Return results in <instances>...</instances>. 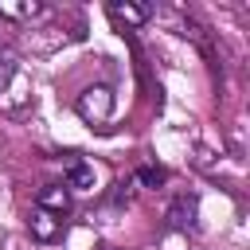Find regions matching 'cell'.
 I'll use <instances>...</instances> for the list:
<instances>
[{
    "mask_svg": "<svg viewBox=\"0 0 250 250\" xmlns=\"http://www.w3.org/2000/svg\"><path fill=\"white\" fill-rule=\"evenodd\" d=\"M94 250H113V246H109V242H98V246H94Z\"/></svg>",
    "mask_w": 250,
    "mask_h": 250,
    "instance_id": "30bf717a",
    "label": "cell"
},
{
    "mask_svg": "<svg viewBox=\"0 0 250 250\" xmlns=\"http://www.w3.org/2000/svg\"><path fill=\"white\" fill-rule=\"evenodd\" d=\"M74 109H78V117L90 121V125L109 121V113H113V94H109V86H90V90H82L78 102H74Z\"/></svg>",
    "mask_w": 250,
    "mask_h": 250,
    "instance_id": "6da1fadb",
    "label": "cell"
},
{
    "mask_svg": "<svg viewBox=\"0 0 250 250\" xmlns=\"http://www.w3.org/2000/svg\"><path fill=\"white\" fill-rule=\"evenodd\" d=\"M35 207H43V211H51V215L62 219L70 211V188L66 184H43L39 195H35Z\"/></svg>",
    "mask_w": 250,
    "mask_h": 250,
    "instance_id": "3957f363",
    "label": "cell"
},
{
    "mask_svg": "<svg viewBox=\"0 0 250 250\" xmlns=\"http://www.w3.org/2000/svg\"><path fill=\"white\" fill-rule=\"evenodd\" d=\"M43 12H47L43 0H0V20H35Z\"/></svg>",
    "mask_w": 250,
    "mask_h": 250,
    "instance_id": "8992f818",
    "label": "cell"
},
{
    "mask_svg": "<svg viewBox=\"0 0 250 250\" xmlns=\"http://www.w3.org/2000/svg\"><path fill=\"white\" fill-rule=\"evenodd\" d=\"M70 191H86V188H94V168L86 164V160H70V168H66V180H62Z\"/></svg>",
    "mask_w": 250,
    "mask_h": 250,
    "instance_id": "52a82bcc",
    "label": "cell"
},
{
    "mask_svg": "<svg viewBox=\"0 0 250 250\" xmlns=\"http://www.w3.org/2000/svg\"><path fill=\"white\" fill-rule=\"evenodd\" d=\"M16 70H20V59H16V51H12V47H0V94L8 90V82L16 78Z\"/></svg>",
    "mask_w": 250,
    "mask_h": 250,
    "instance_id": "ba28073f",
    "label": "cell"
},
{
    "mask_svg": "<svg viewBox=\"0 0 250 250\" xmlns=\"http://www.w3.org/2000/svg\"><path fill=\"white\" fill-rule=\"evenodd\" d=\"M137 180H141V184H148V188H156V184H164V180H168V172H164V168L145 164V168H137Z\"/></svg>",
    "mask_w": 250,
    "mask_h": 250,
    "instance_id": "9c48e42d",
    "label": "cell"
},
{
    "mask_svg": "<svg viewBox=\"0 0 250 250\" xmlns=\"http://www.w3.org/2000/svg\"><path fill=\"white\" fill-rule=\"evenodd\" d=\"M105 16H109L117 27H141V23L148 20V8H145V4H129V0H125V4H121V0H109V4H105Z\"/></svg>",
    "mask_w": 250,
    "mask_h": 250,
    "instance_id": "277c9868",
    "label": "cell"
},
{
    "mask_svg": "<svg viewBox=\"0 0 250 250\" xmlns=\"http://www.w3.org/2000/svg\"><path fill=\"white\" fill-rule=\"evenodd\" d=\"M27 227H31V234H35L39 242H55V238L62 234V219H59V215H51V211H43V207H35V211H31Z\"/></svg>",
    "mask_w": 250,
    "mask_h": 250,
    "instance_id": "5b68a950",
    "label": "cell"
},
{
    "mask_svg": "<svg viewBox=\"0 0 250 250\" xmlns=\"http://www.w3.org/2000/svg\"><path fill=\"white\" fill-rule=\"evenodd\" d=\"M199 219V199L195 195H176V203L168 207V227L172 230H195Z\"/></svg>",
    "mask_w": 250,
    "mask_h": 250,
    "instance_id": "7a4b0ae2",
    "label": "cell"
}]
</instances>
